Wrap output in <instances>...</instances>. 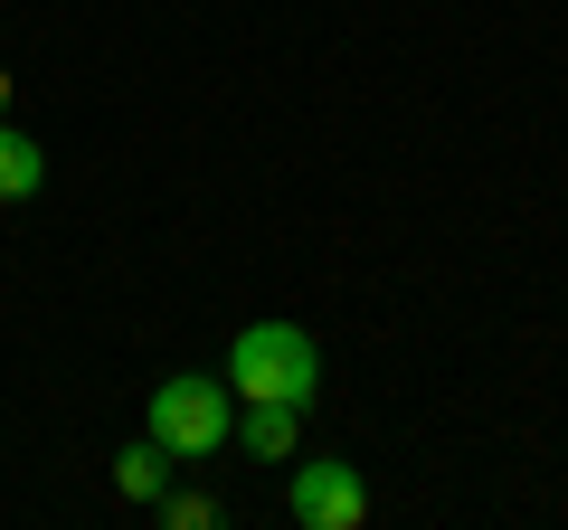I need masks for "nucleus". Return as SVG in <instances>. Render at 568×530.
<instances>
[{
    "label": "nucleus",
    "mask_w": 568,
    "mask_h": 530,
    "mask_svg": "<svg viewBox=\"0 0 568 530\" xmlns=\"http://www.w3.org/2000/svg\"><path fill=\"white\" fill-rule=\"evenodd\" d=\"M10 95H20V85H10V67H0V114H10Z\"/></svg>",
    "instance_id": "8"
},
{
    "label": "nucleus",
    "mask_w": 568,
    "mask_h": 530,
    "mask_svg": "<svg viewBox=\"0 0 568 530\" xmlns=\"http://www.w3.org/2000/svg\"><path fill=\"white\" fill-rule=\"evenodd\" d=\"M39 181H48V152L29 143V133H20L10 114H0V200H10V208H20V200H39Z\"/></svg>",
    "instance_id": "5"
},
{
    "label": "nucleus",
    "mask_w": 568,
    "mask_h": 530,
    "mask_svg": "<svg viewBox=\"0 0 568 530\" xmlns=\"http://www.w3.org/2000/svg\"><path fill=\"white\" fill-rule=\"evenodd\" d=\"M284 511H294V530H361L369 521V483L342 455H313V465H294V483H284Z\"/></svg>",
    "instance_id": "3"
},
{
    "label": "nucleus",
    "mask_w": 568,
    "mask_h": 530,
    "mask_svg": "<svg viewBox=\"0 0 568 530\" xmlns=\"http://www.w3.org/2000/svg\"><path fill=\"white\" fill-rule=\"evenodd\" d=\"M152 436H162L171 455H219V446H237V388H227V379H200V369L162 379V388H152Z\"/></svg>",
    "instance_id": "2"
},
{
    "label": "nucleus",
    "mask_w": 568,
    "mask_h": 530,
    "mask_svg": "<svg viewBox=\"0 0 568 530\" xmlns=\"http://www.w3.org/2000/svg\"><path fill=\"white\" fill-rule=\"evenodd\" d=\"M227 388H237V398H284V408H313V398H323V350H313L304 323L265 313V323H246L237 342H227Z\"/></svg>",
    "instance_id": "1"
},
{
    "label": "nucleus",
    "mask_w": 568,
    "mask_h": 530,
    "mask_svg": "<svg viewBox=\"0 0 568 530\" xmlns=\"http://www.w3.org/2000/svg\"><path fill=\"white\" fill-rule=\"evenodd\" d=\"M142 511H152V521H162V530H219V521H227V511L209 502V492H171V483L152 492V502H142Z\"/></svg>",
    "instance_id": "7"
},
{
    "label": "nucleus",
    "mask_w": 568,
    "mask_h": 530,
    "mask_svg": "<svg viewBox=\"0 0 568 530\" xmlns=\"http://www.w3.org/2000/svg\"><path fill=\"white\" fill-rule=\"evenodd\" d=\"M237 436H246V455L284 465V455L304 446V408H284V398H246V408H237Z\"/></svg>",
    "instance_id": "4"
},
{
    "label": "nucleus",
    "mask_w": 568,
    "mask_h": 530,
    "mask_svg": "<svg viewBox=\"0 0 568 530\" xmlns=\"http://www.w3.org/2000/svg\"><path fill=\"white\" fill-rule=\"evenodd\" d=\"M162 483H171V446H162V436H133V446L114 455V492H123V502H152Z\"/></svg>",
    "instance_id": "6"
}]
</instances>
